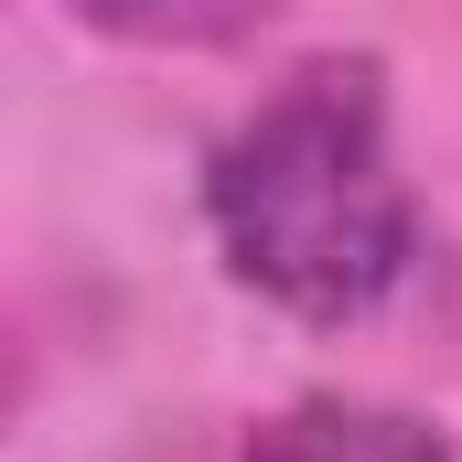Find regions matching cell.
Returning a JSON list of instances; mask_svg holds the SVG:
<instances>
[{"label":"cell","mask_w":462,"mask_h":462,"mask_svg":"<svg viewBox=\"0 0 462 462\" xmlns=\"http://www.w3.org/2000/svg\"><path fill=\"white\" fill-rule=\"evenodd\" d=\"M247 462H452V441L376 398H301L247 441Z\"/></svg>","instance_id":"cell-2"},{"label":"cell","mask_w":462,"mask_h":462,"mask_svg":"<svg viewBox=\"0 0 462 462\" xmlns=\"http://www.w3.org/2000/svg\"><path fill=\"white\" fill-rule=\"evenodd\" d=\"M205 226L258 301L301 323H365L420 258V205L387 151V65L376 54L291 65L216 140Z\"/></svg>","instance_id":"cell-1"},{"label":"cell","mask_w":462,"mask_h":462,"mask_svg":"<svg viewBox=\"0 0 462 462\" xmlns=\"http://www.w3.org/2000/svg\"><path fill=\"white\" fill-rule=\"evenodd\" d=\"M97 32H129V43H247L280 0H76Z\"/></svg>","instance_id":"cell-3"}]
</instances>
